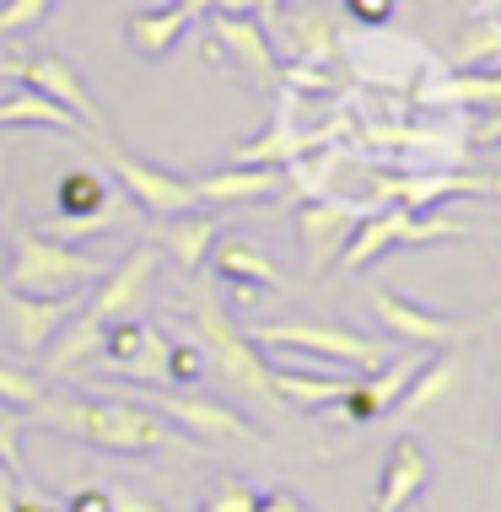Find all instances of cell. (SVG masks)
<instances>
[{"label": "cell", "instance_id": "6da1fadb", "mask_svg": "<svg viewBox=\"0 0 501 512\" xmlns=\"http://www.w3.org/2000/svg\"><path fill=\"white\" fill-rule=\"evenodd\" d=\"M27 415L38 426H54V432L87 442V448H103V453H157L173 442V426L151 405H141V399L119 394L114 383H103L92 394H54V399L44 394Z\"/></svg>", "mask_w": 501, "mask_h": 512}, {"label": "cell", "instance_id": "7a4b0ae2", "mask_svg": "<svg viewBox=\"0 0 501 512\" xmlns=\"http://www.w3.org/2000/svg\"><path fill=\"white\" fill-rule=\"evenodd\" d=\"M189 318H194V340L205 351V372H216L232 394H248L259 405H275L270 389V362L254 351V340L232 324V313L221 308V297L211 286H194L189 292Z\"/></svg>", "mask_w": 501, "mask_h": 512}, {"label": "cell", "instance_id": "3957f363", "mask_svg": "<svg viewBox=\"0 0 501 512\" xmlns=\"http://www.w3.org/2000/svg\"><path fill=\"white\" fill-rule=\"evenodd\" d=\"M0 270H6V292H27V297H71L97 281L92 254H81L76 243H60L38 227H22L11 238Z\"/></svg>", "mask_w": 501, "mask_h": 512}, {"label": "cell", "instance_id": "277c9868", "mask_svg": "<svg viewBox=\"0 0 501 512\" xmlns=\"http://www.w3.org/2000/svg\"><path fill=\"white\" fill-rule=\"evenodd\" d=\"M254 345H270V351H297V356H318V362L340 367V372H372L383 367L388 356H399L394 340H372V335H356V329H340V324H254L243 329Z\"/></svg>", "mask_w": 501, "mask_h": 512}, {"label": "cell", "instance_id": "5b68a950", "mask_svg": "<svg viewBox=\"0 0 501 512\" xmlns=\"http://www.w3.org/2000/svg\"><path fill=\"white\" fill-rule=\"evenodd\" d=\"M442 238H469V221L453 216H431V211H410V205H378L356 221V232L345 238L340 259L334 265L345 270H367L372 259H383L388 248H405V243H442Z\"/></svg>", "mask_w": 501, "mask_h": 512}, {"label": "cell", "instance_id": "8992f818", "mask_svg": "<svg viewBox=\"0 0 501 512\" xmlns=\"http://www.w3.org/2000/svg\"><path fill=\"white\" fill-rule=\"evenodd\" d=\"M130 221V200L114 195V178L92 173V168H71L54 189V221L38 232L60 243H76V238H97V232H114Z\"/></svg>", "mask_w": 501, "mask_h": 512}, {"label": "cell", "instance_id": "52a82bcc", "mask_svg": "<svg viewBox=\"0 0 501 512\" xmlns=\"http://www.w3.org/2000/svg\"><path fill=\"white\" fill-rule=\"evenodd\" d=\"M130 399H141V405H151L162 415L167 426H184L189 437L200 442H259V426L248 421V415H238L232 405H221V399H205V394H173L167 383H135V389H119Z\"/></svg>", "mask_w": 501, "mask_h": 512}, {"label": "cell", "instance_id": "ba28073f", "mask_svg": "<svg viewBox=\"0 0 501 512\" xmlns=\"http://www.w3.org/2000/svg\"><path fill=\"white\" fill-rule=\"evenodd\" d=\"M103 151H108V168H114V184L124 189V200L141 205L151 221H167V216L189 211V205H200L194 200V178L157 168V162L135 157V151H119L114 141H103Z\"/></svg>", "mask_w": 501, "mask_h": 512}, {"label": "cell", "instance_id": "9c48e42d", "mask_svg": "<svg viewBox=\"0 0 501 512\" xmlns=\"http://www.w3.org/2000/svg\"><path fill=\"white\" fill-rule=\"evenodd\" d=\"M367 308L383 324L388 340H394V345H415V351H442V345H458L469 335L464 324H453V318L431 313V308H421V302L388 292V286H367Z\"/></svg>", "mask_w": 501, "mask_h": 512}, {"label": "cell", "instance_id": "30bf717a", "mask_svg": "<svg viewBox=\"0 0 501 512\" xmlns=\"http://www.w3.org/2000/svg\"><path fill=\"white\" fill-rule=\"evenodd\" d=\"M11 81H22V87L44 92V98L60 103L76 124H87L92 135H103V114H97L87 81H81V71H76L71 60H65V54L49 49V54H27V60H11Z\"/></svg>", "mask_w": 501, "mask_h": 512}, {"label": "cell", "instance_id": "8fae6325", "mask_svg": "<svg viewBox=\"0 0 501 512\" xmlns=\"http://www.w3.org/2000/svg\"><path fill=\"white\" fill-rule=\"evenodd\" d=\"M361 216H367V205L329 200V195H308L297 205V243H302V259H308L313 275H324L334 259H340V248L356 232Z\"/></svg>", "mask_w": 501, "mask_h": 512}, {"label": "cell", "instance_id": "7c38bea8", "mask_svg": "<svg viewBox=\"0 0 501 512\" xmlns=\"http://www.w3.org/2000/svg\"><path fill=\"white\" fill-rule=\"evenodd\" d=\"M103 362L130 383H167V335L141 313L103 324Z\"/></svg>", "mask_w": 501, "mask_h": 512}, {"label": "cell", "instance_id": "4fadbf2b", "mask_svg": "<svg viewBox=\"0 0 501 512\" xmlns=\"http://www.w3.org/2000/svg\"><path fill=\"white\" fill-rule=\"evenodd\" d=\"M157 259H162L157 243H135L130 254H124L119 265L97 281V292H92V302L81 313H92L97 324H114V318L141 313L146 308V292H151V275H157Z\"/></svg>", "mask_w": 501, "mask_h": 512}, {"label": "cell", "instance_id": "5bb4252c", "mask_svg": "<svg viewBox=\"0 0 501 512\" xmlns=\"http://www.w3.org/2000/svg\"><path fill=\"white\" fill-rule=\"evenodd\" d=\"M211 265L221 275V286H227L243 308L254 302V292H281V270H275L270 254H264L259 243H248V238H216L211 243Z\"/></svg>", "mask_w": 501, "mask_h": 512}, {"label": "cell", "instance_id": "9a60e30c", "mask_svg": "<svg viewBox=\"0 0 501 512\" xmlns=\"http://www.w3.org/2000/svg\"><path fill=\"white\" fill-rule=\"evenodd\" d=\"M453 195H496L501 200V173L469 178V173H437V178H378L383 205H410V211H431L437 200Z\"/></svg>", "mask_w": 501, "mask_h": 512}, {"label": "cell", "instance_id": "2e32d148", "mask_svg": "<svg viewBox=\"0 0 501 512\" xmlns=\"http://www.w3.org/2000/svg\"><path fill=\"white\" fill-rule=\"evenodd\" d=\"M415 367H421V356H388L383 367L356 372L351 394H345L334 410H340L345 421H378V415H388V410H394V399L405 394V383H410Z\"/></svg>", "mask_w": 501, "mask_h": 512}, {"label": "cell", "instance_id": "e0dca14e", "mask_svg": "<svg viewBox=\"0 0 501 512\" xmlns=\"http://www.w3.org/2000/svg\"><path fill=\"white\" fill-rule=\"evenodd\" d=\"M275 195H281V168L227 162V168L194 178V200L200 205H248V200H275Z\"/></svg>", "mask_w": 501, "mask_h": 512}, {"label": "cell", "instance_id": "ac0fdd59", "mask_svg": "<svg viewBox=\"0 0 501 512\" xmlns=\"http://www.w3.org/2000/svg\"><path fill=\"white\" fill-rule=\"evenodd\" d=\"M211 44L227 49L254 81H275V49L264 38V27L248 11H216L211 17Z\"/></svg>", "mask_w": 501, "mask_h": 512}, {"label": "cell", "instance_id": "d6986e66", "mask_svg": "<svg viewBox=\"0 0 501 512\" xmlns=\"http://www.w3.org/2000/svg\"><path fill=\"white\" fill-rule=\"evenodd\" d=\"M221 238V227H216V216L211 211H178V216H167L162 227H157V248L167 259H173L184 275H200L205 270V259H211V243Z\"/></svg>", "mask_w": 501, "mask_h": 512}, {"label": "cell", "instance_id": "ffe728a7", "mask_svg": "<svg viewBox=\"0 0 501 512\" xmlns=\"http://www.w3.org/2000/svg\"><path fill=\"white\" fill-rule=\"evenodd\" d=\"M6 318H11V340L22 356L44 351L54 340V329L71 318V297H27V292H6Z\"/></svg>", "mask_w": 501, "mask_h": 512}, {"label": "cell", "instance_id": "44dd1931", "mask_svg": "<svg viewBox=\"0 0 501 512\" xmlns=\"http://www.w3.org/2000/svg\"><path fill=\"white\" fill-rule=\"evenodd\" d=\"M356 372H308V367H270V389L275 399L297 410H329L351 394Z\"/></svg>", "mask_w": 501, "mask_h": 512}, {"label": "cell", "instance_id": "7402d4cb", "mask_svg": "<svg viewBox=\"0 0 501 512\" xmlns=\"http://www.w3.org/2000/svg\"><path fill=\"white\" fill-rule=\"evenodd\" d=\"M426 480H431V459H426L421 442H394V448H388L383 475H378V512L410 507L415 496L426 491Z\"/></svg>", "mask_w": 501, "mask_h": 512}, {"label": "cell", "instance_id": "603a6c76", "mask_svg": "<svg viewBox=\"0 0 501 512\" xmlns=\"http://www.w3.org/2000/svg\"><path fill=\"white\" fill-rule=\"evenodd\" d=\"M189 11L178 6H141L124 17V44H130L141 60H167V54L178 49V38L189 33Z\"/></svg>", "mask_w": 501, "mask_h": 512}, {"label": "cell", "instance_id": "cb8c5ba5", "mask_svg": "<svg viewBox=\"0 0 501 512\" xmlns=\"http://www.w3.org/2000/svg\"><path fill=\"white\" fill-rule=\"evenodd\" d=\"M458 372H464V356L453 351V345H442V356H421V367L410 372V383H405V394L394 399V410L399 415H421L431 405H442V394H453V383H458Z\"/></svg>", "mask_w": 501, "mask_h": 512}, {"label": "cell", "instance_id": "d4e9b609", "mask_svg": "<svg viewBox=\"0 0 501 512\" xmlns=\"http://www.w3.org/2000/svg\"><path fill=\"white\" fill-rule=\"evenodd\" d=\"M308 141L302 135H291L286 124H275V130H264V141H248L232 151V162H248V168H286V162H297Z\"/></svg>", "mask_w": 501, "mask_h": 512}, {"label": "cell", "instance_id": "484cf974", "mask_svg": "<svg viewBox=\"0 0 501 512\" xmlns=\"http://www.w3.org/2000/svg\"><path fill=\"white\" fill-rule=\"evenodd\" d=\"M205 378V351L200 340H173L167 335V389H194V383Z\"/></svg>", "mask_w": 501, "mask_h": 512}, {"label": "cell", "instance_id": "4316f807", "mask_svg": "<svg viewBox=\"0 0 501 512\" xmlns=\"http://www.w3.org/2000/svg\"><path fill=\"white\" fill-rule=\"evenodd\" d=\"M44 394H49V383L38 378V372H27V367H17V362H6V356H0V405L33 410Z\"/></svg>", "mask_w": 501, "mask_h": 512}, {"label": "cell", "instance_id": "83f0119b", "mask_svg": "<svg viewBox=\"0 0 501 512\" xmlns=\"http://www.w3.org/2000/svg\"><path fill=\"white\" fill-rule=\"evenodd\" d=\"M254 502H259V491L248 486V480H238V475H227V480H216V486L205 491V502H200V512H254Z\"/></svg>", "mask_w": 501, "mask_h": 512}, {"label": "cell", "instance_id": "f1b7e54d", "mask_svg": "<svg viewBox=\"0 0 501 512\" xmlns=\"http://www.w3.org/2000/svg\"><path fill=\"white\" fill-rule=\"evenodd\" d=\"M54 11V0H0V38L11 33H27V27H38Z\"/></svg>", "mask_w": 501, "mask_h": 512}, {"label": "cell", "instance_id": "f546056e", "mask_svg": "<svg viewBox=\"0 0 501 512\" xmlns=\"http://www.w3.org/2000/svg\"><path fill=\"white\" fill-rule=\"evenodd\" d=\"M0 464H6L11 475L27 480V464H22V415H17V405H0Z\"/></svg>", "mask_w": 501, "mask_h": 512}, {"label": "cell", "instance_id": "4dcf8cb0", "mask_svg": "<svg viewBox=\"0 0 501 512\" xmlns=\"http://www.w3.org/2000/svg\"><path fill=\"white\" fill-rule=\"evenodd\" d=\"M448 103H501V76H458L442 92Z\"/></svg>", "mask_w": 501, "mask_h": 512}, {"label": "cell", "instance_id": "1f68e13d", "mask_svg": "<svg viewBox=\"0 0 501 512\" xmlns=\"http://www.w3.org/2000/svg\"><path fill=\"white\" fill-rule=\"evenodd\" d=\"M291 33H297V54H329V49H334V33H329L318 17H313V22L297 17V22H291Z\"/></svg>", "mask_w": 501, "mask_h": 512}, {"label": "cell", "instance_id": "d6a6232c", "mask_svg": "<svg viewBox=\"0 0 501 512\" xmlns=\"http://www.w3.org/2000/svg\"><path fill=\"white\" fill-rule=\"evenodd\" d=\"M394 6H399V0H345V11H351L356 22H367V27H388Z\"/></svg>", "mask_w": 501, "mask_h": 512}, {"label": "cell", "instance_id": "836d02e7", "mask_svg": "<svg viewBox=\"0 0 501 512\" xmlns=\"http://www.w3.org/2000/svg\"><path fill=\"white\" fill-rule=\"evenodd\" d=\"M254 512H313L308 502H302L297 491H270V496H259Z\"/></svg>", "mask_w": 501, "mask_h": 512}, {"label": "cell", "instance_id": "e575fe53", "mask_svg": "<svg viewBox=\"0 0 501 512\" xmlns=\"http://www.w3.org/2000/svg\"><path fill=\"white\" fill-rule=\"evenodd\" d=\"M108 512H162V507L135 496V491H108Z\"/></svg>", "mask_w": 501, "mask_h": 512}, {"label": "cell", "instance_id": "d590c367", "mask_svg": "<svg viewBox=\"0 0 501 512\" xmlns=\"http://www.w3.org/2000/svg\"><path fill=\"white\" fill-rule=\"evenodd\" d=\"M17 496H22V475H11V469L0 464V512L17 507Z\"/></svg>", "mask_w": 501, "mask_h": 512}, {"label": "cell", "instance_id": "8d00e7d4", "mask_svg": "<svg viewBox=\"0 0 501 512\" xmlns=\"http://www.w3.org/2000/svg\"><path fill=\"white\" fill-rule=\"evenodd\" d=\"M65 512H108V491H76Z\"/></svg>", "mask_w": 501, "mask_h": 512}, {"label": "cell", "instance_id": "74e56055", "mask_svg": "<svg viewBox=\"0 0 501 512\" xmlns=\"http://www.w3.org/2000/svg\"><path fill=\"white\" fill-rule=\"evenodd\" d=\"M11 512H65L60 502H49V496H17V507Z\"/></svg>", "mask_w": 501, "mask_h": 512}, {"label": "cell", "instance_id": "f35d334b", "mask_svg": "<svg viewBox=\"0 0 501 512\" xmlns=\"http://www.w3.org/2000/svg\"><path fill=\"white\" fill-rule=\"evenodd\" d=\"M475 141H480V146H501V114H491V119H480Z\"/></svg>", "mask_w": 501, "mask_h": 512}, {"label": "cell", "instance_id": "ab89813d", "mask_svg": "<svg viewBox=\"0 0 501 512\" xmlns=\"http://www.w3.org/2000/svg\"><path fill=\"white\" fill-rule=\"evenodd\" d=\"M399 512H410V507H399Z\"/></svg>", "mask_w": 501, "mask_h": 512}]
</instances>
